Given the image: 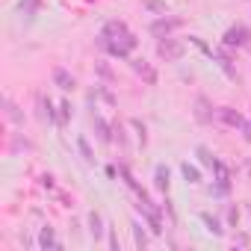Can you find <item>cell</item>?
<instances>
[{"label":"cell","mask_w":251,"mask_h":251,"mask_svg":"<svg viewBox=\"0 0 251 251\" xmlns=\"http://www.w3.org/2000/svg\"><path fill=\"white\" fill-rule=\"evenodd\" d=\"M248 42H251V30H248L245 24H233V27H227L225 36H222V45H225V48H245Z\"/></svg>","instance_id":"3"},{"label":"cell","mask_w":251,"mask_h":251,"mask_svg":"<svg viewBox=\"0 0 251 251\" xmlns=\"http://www.w3.org/2000/svg\"><path fill=\"white\" fill-rule=\"evenodd\" d=\"M106 233H109V248H112V251H121V242H118V233H115L112 225L106 227Z\"/></svg>","instance_id":"24"},{"label":"cell","mask_w":251,"mask_h":251,"mask_svg":"<svg viewBox=\"0 0 251 251\" xmlns=\"http://www.w3.org/2000/svg\"><path fill=\"white\" fill-rule=\"evenodd\" d=\"M130 124H133V127H136V136H139V142H142V145H145V142H148V130H145V124H142V121H139V118H133V121H130Z\"/></svg>","instance_id":"23"},{"label":"cell","mask_w":251,"mask_h":251,"mask_svg":"<svg viewBox=\"0 0 251 251\" xmlns=\"http://www.w3.org/2000/svg\"><path fill=\"white\" fill-rule=\"evenodd\" d=\"M183 53H186V45H183L180 39L166 36V39L157 42V56L166 59V62H177V59H183Z\"/></svg>","instance_id":"2"},{"label":"cell","mask_w":251,"mask_h":251,"mask_svg":"<svg viewBox=\"0 0 251 251\" xmlns=\"http://www.w3.org/2000/svg\"><path fill=\"white\" fill-rule=\"evenodd\" d=\"M139 42H136V36L133 33H124V36H118V39H106V36H98V48L100 50H106L109 56H115V59H127L130 53H133V48H136Z\"/></svg>","instance_id":"1"},{"label":"cell","mask_w":251,"mask_h":251,"mask_svg":"<svg viewBox=\"0 0 251 251\" xmlns=\"http://www.w3.org/2000/svg\"><path fill=\"white\" fill-rule=\"evenodd\" d=\"M130 230H133V242H136V248H139V251H145V248H148V233L142 230V225H139V222H133V225H130Z\"/></svg>","instance_id":"16"},{"label":"cell","mask_w":251,"mask_h":251,"mask_svg":"<svg viewBox=\"0 0 251 251\" xmlns=\"http://www.w3.org/2000/svg\"><path fill=\"white\" fill-rule=\"evenodd\" d=\"M133 71H136L139 77H145V83H151V86L157 83V71H154L145 59H136V62H133Z\"/></svg>","instance_id":"13"},{"label":"cell","mask_w":251,"mask_h":251,"mask_svg":"<svg viewBox=\"0 0 251 251\" xmlns=\"http://www.w3.org/2000/svg\"><path fill=\"white\" fill-rule=\"evenodd\" d=\"M68 118H71V103L62 100V103H59V112H56V124L62 127V124H68Z\"/></svg>","instance_id":"19"},{"label":"cell","mask_w":251,"mask_h":251,"mask_svg":"<svg viewBox=\"0 0 251 251\" xmlns=\"http://www.w3.org/2000/svg\"><path fill=\"white\" fill-rule=\"evenodd\" d=\"M169 177H172V175H169V166H163V163H160V166L154 169V186H157V189H163V192H169V183H172Z\"/></svg>","instance_id":"14"},{"label":"cell","mask_w":251,"mask_h":251,"mask_svg":"<svg viewBox=\"0 0 251 251\" xmlns=\"http://www.w3.org/2000/svg\"><path fill=\"white\" fill-rule=\"evenodd\" d=\"M112 139H115L118 145H127V136H124V127H121V124H115V127H112Z\"/></svg>","instance_id":"25"},{"label":"cell","mask_w":251,"mask_h":251,"mask_svg":"<svg viewBox=\"0 0 251 251\" xmlns=\"http://www.w3.org/2000/svg\"><path fill=\"white\" fill-rule=\"evenodd\" d=\"M180 175H183L186 183H201V172L195 166H189V163H180Z\"/></svg>","instance_id":"17"},{"label":"cell","mask_w":251,"mask_h":251,"mask_svg":"<svg viewBox=\"0 0 251 251\" xmlns=\"http://www.w3.org/2000/svg\"><path fill=\"white\" fill-rule=\"evenodd\" d=\"M39 248H62V242H56V236H53V227H50V225H45V227H42V233H39Z\"/></svg>","instance_id":"15"},{"label":"cell","mask_w":251,"mask_h":251,"mask_svg":"<svg viewBox=\"0 0 251 251\" xmlns=\"http://www.w3.org/2000/svg\"><path fill=\"white\" fill-rule=\"evenodd\" d=\"M92 121H95V136L100 139V142H112V127L100 118V115H92Z\"/></svg>","instance_id":"12"},{"label":"cell","mask_w":251,"mask_h":251,"mask_svg":"<svg viewBox=\"0 0 251 251\" xmlns=\"http://www.w3.org/2000/svg\"><path fill=\"white\" fill-rule=\"evenodd\" d=\"M98 71H100V77H106V80H109V77H112V71H109V68H106V65H98Z\"/></svg>","instance_id":"29"},{"label":"cell","mask_w":251,"mask_h":251,"mask_svg":"<svg viewBox=\"0 0 251 251\" xmlns=\"http://www.w3.org/2000/svg\"><path fill=\"white\" fill-rule=\"evenodd\" d=\"M236 222H239V210H236V204H230V207H227V225L236 227Z\"/></svg>","instance_id":"26"},{"label":"cell","mask_w":251,"mask_h":251,"mask_svg":"<svg viewBox=\"0 0 251 251\" xmlns=\"http://www.w3.org/2000/svg\"><path fill=\"white\" fill-rule=\"evenodd\" d=\"M98 95H100V98H103V100H106V103H115V98H112V95H109V92H106V89H98Z\"/></svg>","instance_id":"28"},{"label":"cell","mask_w":251,"mask_h":251,"mask_svg":"<svg viewBox=\"0 0 251 251\" xmlns=\"http://www.w3.org/2000/svg\"><path fill=\"white\" fill-rule=\"evenodd\" d=\"M216 121H222L225 127H233V130H242V124H245L242 112L233 109V106H219L216 109Z\"/></svg>","instance_id":"5"},{"label":"cell","mask_w":251,"mask_h":251,"mask_svg":"<svg viewBox=\"0 0 251 251\" xmlns=\"http://www.w3.org/2000/svg\"><path fill=\"white\" fill-rule=\"evenodd\" d=\"M6 115H9V121H15V124H24V115H21V109H18L12 100H6Z\"/></svg>","instance_id":"20"},{"label":"cell","mask_w":251,"mask_h":251,"mask_svg":"<svg viewBox=\"0 0 251 251\" xmlns=\"http://www.w3.org/2000/svg\"><path fill=\"white\" fill-rule=\"evenodd\" d=\"M36 6H39V0H21V6H18V9L30 15V12H36Z\"/></svg>","instance_id":"27"},{"label":"cell","mask_w":251,"mask_h":251,"mask_svg":"<svg viewBox=\"0 0 251 251\" xmlns=\"http://www.w3.org/2000/svg\"><path fill=\"white\" fill-rule=\"evenodd\" d=\"M198 219H201V225L207 227V233H213V236H225V227H222V222H219V216H210V213H201Z\"/></svg>","instance_id":"10"},{"label":"cell","mask_w":251,"mask_h":251,"mask_svg":"<svg viewBox=\"0 0 251 251\" xmlns=\"http://www.w3.org/2000/svg\"><path fill=\"white\" fill-rule=\"evenodd\" d=\"M142 6L148 9V12H166V3H163V0H142Z\"/></svg>","instance_id":"22"},{"label":"cell","mask_w":251,"mask_h":251,"mask_svg":"<svg viewBox=\"0 0 251 251\" xmlns=\"http://www.w3.org/2000/svg\"><path fill=\"white\" fill-rule=\"evenodd\" d=\"M124 33H130L124 21H106L103 30H100V36H106V39H118V36H124Z\"/></svg>","instance_id":"11"},{"label":"cell","mask_w":251,"mask_h":251,"mask_svg":"<svg viewBox=\"0 0 251 251\" xmlns=\"http://www.w3.org/2000/svg\"><path fill=\"white\" fill-rule=\"evenodd\" d=\"M192 115H195L198 124H213V121H216V109H213V103H210L204 95L195 98V109H192Z\"/></svg>","instance_id":"6"},{"label":"cell","mask_w":251,"mask_h":251,"mask_svg":"<svg viewBox=\"0 0 251 251\" xmlns=\"http://www.w3.org/2000/svg\"><path fill=\"white\" fill-rule=\"evenodd\" d=\"M77 148H80V154H83V160H86V163H95V154H92V148H89L86 136H80V139H77Z\"/></svg>","instance_id":"21"},{"label":"cell","mask_w":251,"mask_h":251,"mask_svg":"<svg viewBox=\"0 0 251 251\" xmlns=\"http://www.w3.org/2000/svg\"><path fill=\"white\" fill-rule=\"evenodd\" d=\"M183 24V18H177V15H163V18H157V21H151V36H157V39H166V36H172L177 27Z\"/></svg>","instance_id":"4"},{"label":"cell","mask_w":251,"mask_h":251,"mask_svg":"<svg viewBox=\"0 0 251 251\" xmlns=\"http://www.w3.org/2000/svg\"><path fill=\"white\" fill-rule=\"evenodd\" d=\"M213 59L219 62V68H222V71H225V74H227L230 80H236V77H239V74H236V68H233V62H230V56L225 53V45L213 50Z\"/></svg>","instance_id":"8"},{"label":"cell","mask_w":251,"mask_h":251,"mask_svg":"<svg viewBox=\"0 0 251 251\" xmlns=\"http://www.w3.org/2000/svg\"><path fill=\"white\" fill-rule=\"evenodd\" d=\"M195 157H198V160H201V166H207V169H213V163H216V157H213L204 145H198V148H195Z\"/></svg>","instance_id":"18"},{"label":"cell","mask_w":251,"mask_h":251,"mask_svg":"<svg viewBox=\"0 0 251 251\" xmlns=\"http://www.w3.org/2000/svg\"><path fill=\"white\" fill-rule=\"evenodd\" d=\"M53 86H59L62 92H71L74 86H77V80H74V74L68 71V68H53Z\"/></svg>","instance_id":"7"},{"label":"cell","mask_w":251,"mask_h":251,"mask_svg":"<svg viewBox=\"0 0 251 251\" xmlns=\"http://www.w3.org/2000/svg\"><path fill=\"white\" fill-rule=\"evenodd\" d=\"M106 227H109V225H103L100 213H98V210H92V213H89V233H92V239H95V242L106 233Z\"/></svg>","instance_id":"9"}]
</instances>
